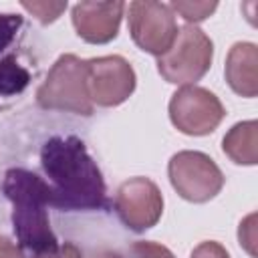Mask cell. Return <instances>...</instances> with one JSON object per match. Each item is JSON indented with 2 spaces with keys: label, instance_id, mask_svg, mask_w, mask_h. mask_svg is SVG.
<instances>
[{
  "label": "cell",
  "instance_id": "cell-1",
  "mask_svg": "<svg viewBox=\"0 0 258 258\" xmlns=\"http://www.w3.org/2000/svg\"><path fill=\"white\" fill-rule=\"evenodd\" d=\"M40 165L50 189V206L60 212L107 208V185L85 143L75 137H50L40 147Z\"/></svg>",
  "mask_w": 258,
  "mask_h": 258
},
{
  "label": "cell",
  "instance_id": "cell-2",
  "mask_svg": "<svg viewBox=\"0 0 258 258\" xmlns=\"http://www.w3.org/2000/svg\"><path fill=\"white\" fill-rule=\"evenodd\" d=\"M2 191L12 204V228L18 246L32 256L58 248L46 212L50 206L48 183L24 167H10L4 173Z\"/></svg>",
  "mask_w": 258,
  "mask_h": 258
},
{
  "label": "cell",
  "instance_id": "cell-3",
  "mask_svg": "<svg viewBox=\"0 0 258 258\" xmlns=\"http://www.w3.org/2000/svg\"><path fill=\"white\" fill-rule=\"evenodd\" d=\"M36 103L42 109L89 117L93 103L87 91V60L77 54H60L38 87Z\"/></svg>",
  "mask_w": 258,
  "mask_h": 258
},
{
  "label": "cell",
  "instance_id": "cell-4",
  "mask_svg": "<svg viewBox=\"0 0 258 258\" xmlns=\"http://www.w3.org/2000/svg\"><path fill=\"white\" fill-rule=\"evenodd\" d=\"M214 42L196 24H185L177 30L173 44L157 56V73L171 85H194L212 67Z\"/></svg>",
  "mask_w": 258,
  "mask_h": 258
},
{
  "label": "cell",
  "instance_id": "cell-5",
  "mask_svg": "<svg viewBox=\"0 0 258 258\" xmlns=\"http://www.w3.org/2000/svg\"><path fill=\"white\" fill-rule=\"evenodd\" d=\"M167 175L179 198L191 204L214 200L224 187V173L218 163L202 151H177L167 163Z\"/></svg>",
  "mask_w": 258,
  "mask_h": 258
},
{
  "label": "cell",
  "instance_id": "cell-6",
  "mask_svg": "<svg viewBox=\"0 0 258 258\" xmlns=\"http://www.w3.org/2000/svg\"><path fill=\"white\" fill-rule=\"evenodd\" d=\"M169 119L177 131L191 137L210 135L226 117L222 101L204 87L185 85L169 99Z\"/></svg>",
  "mask_w": 258,
  "mask_h": 258
},
{
  "label": "cell",
  "instance_id": "cell-7",
  "mask_svg": "<svg viewBox=\"0 0 258 258\" xmlns=\"http://www.w3.org/2000/svg\"><path fill=\"white\" fill-rule=\"evenodd\" d=\"M127 10V24L133 42L153 56H161L173 44L177 36L175 14L169 4L153 2V0H135Z\"/></svg>",
  "mask_w": 258,
  "mask_h": 258
},
{
  "label": "cell",
  "instance_id": "cell-8",
  "mask_svg": "<svg viewBox=\"0 0 258 258\" xmlns=\"http://www.w3.org/2000/svg\"><path fill=\"white\" fill-rule=\"evenodd\" d=\"M135 85L137 77L133 67L119 54L87 60V91L93 105L117 107L133 95Z\"/></svg>",
  "mask_w": 258,
  "mask_h": 258
},
{
  "label": "cell",
  "instance_id": "cell-9",
  "mask_svg": "<svg viewBox=\"0 0 258 258\" xmlns=\"http://www.w3.org/2000/svg\"><path fill=\"white\" fill-rule=\"evenodd\" d=\"M115 212L121 224L131 232H145L153 228L163 214V196L149 177H129L117 187Z\"/></svg>",
  "mask_w": 258,
  "mask_h": 258
},
{
  "label": "cell",
  "instance_id": "cell-10",
  "mask_svg": "<svg viewBox=\"0 0 258 258\" xmlns=\"http://www.w3.org/2000/svg\"><path fill=\"white\" fill-rule=\"evenodd\" d=\"M125 2H77L71 10L77 34L91 44H107L119 34Z\"/></svg>",
  "mask_w": 258,
  "mask_h": 258
},
{
  "label": "cell",
  "instance_id": "cell-11",
  "mask_svg": "<svg viewBox=\"0 0 258 258\" xmlns=\"http://www.w3.org/2000/svg\"><path fill=\"white\" fill-rule=\"evenodd\" d=\"M224 75L236 95L254 99L258 95V46L254 42H236L226 56Z\"/></svg>",
  "mask_w": 258,
  "mask_h": 258
},
{
  "label": "cell",
  "instance_id": "cell-12",
  "mask_svg": "<svg viewBox=\"0 0 258 258\" xmlns=\"http://www.w3.org/2000/svg\"><path fill=\"white\" fill-rule=\"evenodd\" d=\"M224 153L238 165L258 163V123L254 119L240 121L230 127L222 139Z\"/></svg>",
  "mask_w": 258,
  "mask_h": 258
},
{
  "label": "cell",
  "instance_id": "cell-13",
  "mask_svg": "<svg viewBox=\"0 0 258 258\" xmlns=\"http://www.w3.org/2000/svg\"><path fill=\"white\" fill-rule=\"evenodd\" d=\"M30 81V73L18 64L14 54H8L0 60V97L18 95Z\"/></svg>",
  "mask_w": 258,
  "mask_h": 258
},
{
  "label": "cell",
  "instance_id": "cell-14",
  "mask_svg": "<svg viewBox=\"0 0 258 258\" xmlns=\"http://www.w3.org/2000/svg\"><path fill=\"white\" fill-rule=\"evenodd\" d=\"M171 12H177L187 24L202 22L208 16H212L218 8V2H183V0H173L169 4Z\"/></svg>",
  "mask_w": 258,
  "mask_h": 258
},
{
  "label": "cell",
  "instance_id": "cell-15",
  "mask_svg": "<svg viewBox=\"0 0 258 258\" xmlns=\"http://www.w3.org/2000/svg\"><path fill=\"white\" fill-rule=\"evenodd\" d=\"M20 6L42 24L54 22L67 10V2H20Z\"/></svg>",
  "mask_w": 258,
  "mask_h": 258
},
{
  "label": "cell",
  "instance_id": "cell-16",
  "mask_svg": "<svg viewBox=\"0 0 258 258\" xmlns=\"http://www.w3.org/2000/svg\"><path fill=\"white\" fill-rule=\"evenodd\" d=\"M127 258H175V256L163 244L151 240H139L127 248Z\"/></svg>",
  "mask_w": 258,
  "mask_h": 258
},
{
  "label": "cell",
  "instance_id": "cell-17",
  "mask_svg": "<svg viewBox=\"0 0 258 258\" xmlns=\"http://www.w3.org/2000/svg\"><path fill=\"white\" fill-rule=\"evenodd\" d=\"M20 26H22V16L20 14H12V12L0 14V52L6 50L12 44Z\"/></svg>",
  "mask_w": 258,
  "mask_h": 258
},
{
  "label": "cell",
  "instance_id": "cell-18",
  "mask_svg": "<svg viewBox=\"0 0 258 258\" xmlns=\"http://www.w3.org/2000/svg\"><path fill=\"white\" fill-rule=\"evenodd\" d=\"M256 214H250L244 222H240V228H238V240H240V246L246 248V252L256 258Z\"/></svg>",
  "mask_w": 258,
  "mask_h": 258
},
{
  "label": "cell",
  "instance_id": "cell-19",
  "mask_svg": "<svg viewBox=\"0 0 258 258\" xmlns=\"http://www.w3.org/2000/svg\"><path fill=\"white\" fill-rule=\"evenodd\" d=\"M189 258H230V254H228V250H226L220 242H216V240H206V242L198 244V246L191 250Z\"/></svg>",
  "mask_w": 258,
  "mask_h": 258
},
{
  "label": "cell",
  "instance_id": "cell-20",
  "mask_svg": "<svg viewBox=\"0 0 258 258\" xmlns=\"http://www.w3.org/2000/svg\"><path fill=\"white\" fill-rule=\"evenodd\" d=\"M32 258H83V252H81V248L77 244L64 242V244H58V248H54L50 252L34 254Z\"/></svg>",
  "mask_w": 258,
  "mask_h": 258
},
{
  "label": "cell",
  "instance_id": "cell-21",
  "mask_svg": "<svg viewBox=\"0 0 258 258\" xmlns=\"http://www.w3.org/2000/svg\"><path fill=\"white\" fill-rule=\"evenodd\" d=\"M0 258H26V256L18 244H14L6 236H0Z\"/></svg>",
  "mask_w": 258,
  "mask_h": 258
},
{
  "label": "cell",
  "instance_id": "cell-22",
  "mask_svg": "<svg viewBox=\"0 0 258 258\" xmlns=\"http://www.w3.org/2000/svg\"><path fill=\"white\" fill-rule=\"evenodd\" d=\"M89 258H123V256L119 252H115V250H97Z\"/></svg>",
  "mask_w": 258,
  "mask_h": 258
}]
</instances>
